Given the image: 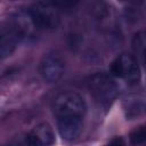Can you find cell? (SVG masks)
I'll return each mask as SVG.
<instances>
[{"mask_svg":"<svg viewBox=\"0 0 146 146\" xmlns=\"http://www.w3.org/2000/svg\"><path fill=\"white\" fill-rule=\"evenodd\" d=\"M17 146H35L34 143L31 140V138L29 137V135L26 133L24 137H22L19 139V141L17 143Z\"/></svg>","mask_w":146,"mask_h":146,"instance_id":"obj_11","label":"cell"},{"mask_svg":"<svg viewBox=\"0 0 146 146\" xmlns=\"http://www.w3.org/2000/svg\"><path fill=\"white\" fill-rule=\"evenodd\" d=\"M87 106L84 99L74 91H64L52 100V112L57 119L60 117H82Z\"/></svg>","mask_w":146,"mask_h":146,"instance_id":"obj_1","label":"cell"},{"mask_svg":"<svg viewBox=\"0 0 146 146\" xmlns=\"http://www.w3.org/2000/svg\"><path fill=\"white\" fill-rule=\"evenodd\" d=\"M105 146H125V144H124V140L121 137H116V138L112 139L108 144H106Z\"/></svg>","mask_w":146,"mask_h":146,"instance_id":"obj_12","label":"cell"},{"mask_svg":"<svg viewBox=\"0 0 146 146\" xmlns=\"http://www.w3.org/2000/svg\"><path fill=\"white\" fill-rule=\"evenodd\" d=\"M57 127L63 139L71 141L76 139L83 128L82 117H60L57 119Z\"/></svg>","mask_w":146,"mask_h":146,"instance_id":"obj_7","label":"cell"},{"mask_svg":"<svg viewBox=\"0 0 146 146\" xmlns=\"http://www.w3.org/2000/svg\"><path fill=\"white\" fill-rule=\"evenodd\" d=\"M111 72L113 75L122 78L128 82H138L140 79V70L138 60L129 54L120 55L112 64Z\"/></svg>","mask_w":146,"mask_h":146,"instance_id":"obj_4","label":"cell"},{"mask_svg":"<svg viewBox=\"0 0 146 146\" xmlns=\"http://www.w3.org/2000/svg\"><path fill=\"white\" fill-rule=\"evenodd\" d=\"M23 38V30L17 24L0 27V60L9 57Z\"/></svg>","mask_w":146,"mask_h":146,"instance_id":"obj_5","label":"cell"},{"mask_svg":"<svg viewBox=\"0 0 146 146\" xmlns=\"http://www.w3.org/2000/svg\"><path fill=\"white\" fill-rule=\"evenodd\" d=\"M88 89L94 98L100 104L108 106L117 96V86L105 73H96L88 79Z\"/></svg>","mask_w":146,"mask_h":146,"instance_id":"obj_2","label":"cell"},{"mask_svg":"<svg viewBox=\"0 0 146 146\" xmlns=\"http://www.w3.org/2000/svg\"><path fill=\"white\" fill-rule=\"evenodd\" d=\"M130 143L132 145H140L146 140V130L144 127L136 128L131 133H130Z\"/></svg>","mask_w":146,"mask_h":146,"instance_id":"obj_10","label":"cell"},{"mask_svg":"<svg viewBox=\"0 0 146 146\" xmlns=\"http://www.w3.org/2000/svg\"><path fill=\"white\" fill-rule=\"evenodd\" d=\"M145 34L144 32H138L135 34L133 40H132V47L137 56L140 57L141 63H144V56H145Z\"/></svg>","mask_w":146,"mask_h":146,"instance_id":"obj_9","label":"cell"},{"mask_svg":"<svg viewBox=\"0 0 146 146\" xmlns=\"http://www.w3.org/2000/svg\"><path fill=\"white\" fill-rule=\"evenodd\" d=\"M39 73L42 79L49 83L58 81L64 73V63L56 55L43 57L39 65Z\"/></svg>","mask_w":146,"mask_h":146,"instance_id":"obj_6","label":"cell"},{"mask_svg":"<svg viewBox=\"0 0 146 146\" xmlns=\"http://www.w3.org/2000/svg\"><path fill=\"white\" fill-rule=\"evenodd\" d=\"M32 24L40 30L55 29L59 23V14L56 7L51 3L38 2L34 3L27 11Z\"/></svg>","mask_w":146,"mask_h":146,"instance_id":"obj_3","label":"cell"},{"mask_svg":"<svg viewBox=\"0 0 146 146\" xmlns=\"http://www.w3.org/2000/svg\"><path fill=\"white\" fill-rule=\"evenodd\" d=\"M35 146H52L55 143V133L49 123L42 122L34 127L29 133Z\"/></svg>","mask_w":146,"mask_h":146,"instance_id":"obj_8","label":"cell"}]
</instances>
